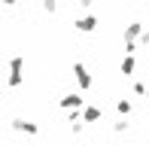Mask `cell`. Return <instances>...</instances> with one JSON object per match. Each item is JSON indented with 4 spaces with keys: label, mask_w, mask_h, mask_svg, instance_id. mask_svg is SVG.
<instances>
[{
    "label": "cell",
    "mask_w": 149,
    "mask_h": 146,
    "mask_svg": "<svg viewBox=\"0 0 149 146\" xmlns=\"http://www.w3.org/2000/svg\"><path fill=\"white\" fill-rule=\"evenodd\" d=\"M94 24H97V18H79L76 28H79V31H94Z\"/></svg>",
    "instance_id": "6da1fadb"
},
{
    "label": "cell",
    "mask_w": 149,
    "mask_h": 146,
    "mask_svg": "<svg viewBox=\"0 0 149 146\" xmlns=\"http://www.w3.org/2000/svg\"><path fill=\"white\" fill-rule=\"evenodd\" d=\"M134 70V58H125V61H122V73H125V76H128V73H131Z\"/></svg>",
    "instance_id": "7a4b0ae2"
},
{
    "label": "cell",
    "mask_w": 149,
    "mask_h": 146,
    "mask_svg": "<svg viewBox=\"0 0 149 146\" xmlns=\"http://www.w3.org/2000/svg\"><path fill=\"white\" fill-rule=\"evenodd\" d=\"M97 116H100V110H97V107H88V110H85V119H88V122H94Z\"/></svg>",
    "instance_id": "3957f363"
}]
</instances>
